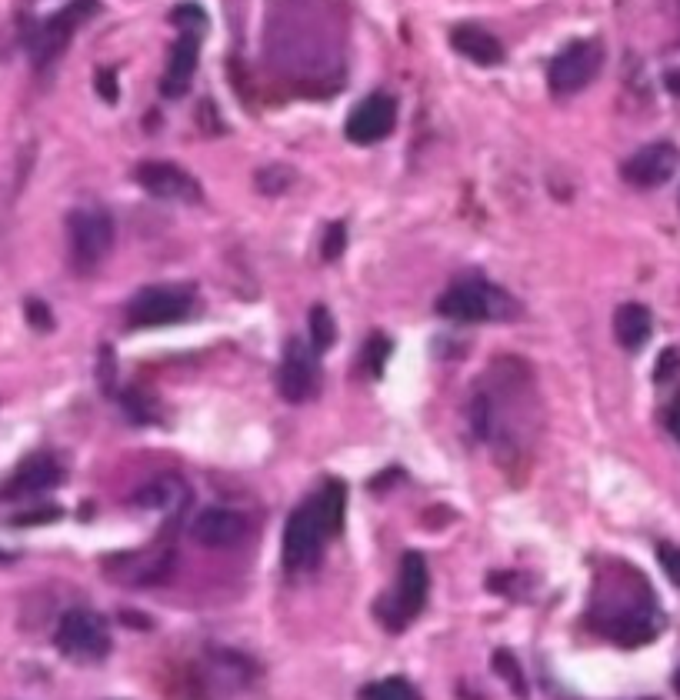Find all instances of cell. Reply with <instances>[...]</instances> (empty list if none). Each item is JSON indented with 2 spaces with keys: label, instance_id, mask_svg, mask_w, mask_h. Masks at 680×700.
Masks as SVG:
<instances>
[{
  "label": "cell",
  "instance_id": "1",
  "mask_svg": "<svg viewBox=\"0 0 680 700\" xmlns=\"http://www.w3.org/2000/svg\"><path fill=\"white\" fill-rule=\"evenodd\" d=\"M437 314L460 324H480V320H507L517 314L514 300L504 290L490 287L487 280H460L447 287L437 300Z\"/></svg>",
  "mask_w": 680,
  "mask_h": 700
},
{
  "label": "cell",
  "instance_id": "2",
  "mask_svg": "<svg viewBox=\"0 0 680 700\" xmlns=\"http://www.w3.org/2000/svg\"><path fill=\"white\" fill-rule=\"evenodd\" d=\"M427 560L417 554V550H407L404 560H400V587L397 594H390L380 600L377 614L384 620L387 630H404L410 620H414L427 604Z\"/></svg>",
  "mask_w": 680,
  "mask_h": 700
},
{
  "label": "cell",
  "instance_id": "3",
  "mask_svg": "<svg viewBox=\"0 0 680 700\" xmlns=\"http://www.w3.org/2000/svg\"><path fill=\"white\" fill-rule=\"evenodd\" d=\"M67 234L77 267L94 270L114 247V220H110L107 210L80 207L67 217Z\"/></svg>",
  "mask_w": 680,
  "mask_h": 700
},
{
  "label": "cell",
  "instance_id": "4",
  "mask_svg": "<svg viewBox=\"0 0 680 700\" xmlns=\"http://www.w3.org/2000/svg\"><path fill=\"white\" fill-rule=\"evenodd\" d=\"M54 640H57L60 654L74 657V660H100V657H107V650H110L107 624L97 614H90V610H67V614L60 617Z\"/></svg>",
  "mask_w": 680,
  "mask_h": 700
},
{
  "label": "cell",
  "instance_id": "5",
  "mask_svg": "<svg viewBox=\"0 0 680 700\" xmlns=\"http://www.w3.org/2000/svg\"><path fill=\"white\" fill-rule=\"evenodd\" d=\"M194 307V297H190L187 287H144L140 294L130 300L127 317L134 327H167L184 320Z\"/></svg>",
  "mask_w": 680,
  "mask_h": 700
},
{
  "label": "cell",
  "instance_id": "6",
  "mask_svg": "<svg viewBox=\"0 0 680 700\" xmlns=\"http://www.w3.org/2000/svg\"><path fill=\"white\" fill-rule=\"evenodd\" d=\"M600 60H604V47L597 40H574L554 57V64L547 70V84L554 94H574V90L587 87L597 77Z\"/></svg>",
  "mask_w": 680,
  "mask_h": 700
},
{
  "label": "cell",
  "instance_id": "7",
  "mask_svg": "<svg viewBox=\"0 0 680 700\" xmlns=\"http://www.w3.org/2000/svg\"><path fill=\"white\" fill-rule=\"evenodd\" d=\"M324 527L314 514V504L297 507L290 514L287 527H284V567L287 570H304L320 557V547H324Z\"/></svg>",
  "mask_w": 680,
  "mask_h": 700
},
{
  "label": "cell",
  "instance_id": "8",
  "mask_svg": "<svg viewBox=\"0 0 680 700\" xmlns=\"http://www.w3.org/2000/svg\"><path fill=\"white\" fill-rule=\"evenodd\" d=\"M277 387L280 397L290 404H304V400L317 390V357L314 347H307L304 340H290L284 347V360L277 370Z\"/></svg>",
  "mask_w": 680,
  "mask_h": 700
},
{
  "label": "cell",
  "instance_id": "9",
  "mask_svg": "<svg viewBox=\"0 0 680 700\" xmlns=\"http://www.w3.org/2000/svg\"><path fill=\"white\" fill-rule=\"evenodd\" d=\"M94 10H97V0H70V4L60 10V14L50 17L47 24L34 34V40H30V54L37 57V64H47V60H54L60 50L70 44V34H74V27L80 24V20H87L90 14H94Z\"/></svg>",
  "mask_w": 680,
  "mask_h": 700
},
{
  "label": "cell",
  "instance_id": "10",
  "mask_svg": "<svg viewBox=\"0 0 680 700\" xmlns=\"http://www.w3.org/2000/svg\"><path fill=\"white\" fill-rule=\"evenodd\" d=\"M680 164V150L667 140H657V144L640 147L634 157L624 160V180L634 187H660L674 177V170Z\"/></svg>",
  "mask_w": 680,
  "mask_h": 700
},
{
  "label": "cell",
  "instance_id": "11",
  "mask_svg": "<svg viewBox=\"0 0 680 700\" xmlns=\"http://www.w3.org/2000/svg\"><path fill=\"white\" fill-rule=\"evenodd\" d=\"M397 124V104L387 94H370L367 100L350 110L347 117V140L354 144H377Z\"/></svg>",
  "mask_w": 680,
  "mask_h": 700
},
{
  "label": "cell",
  "instance_id": "12",
  "mask_svg": "<svg viewBox=\"0 0 680 700\" xmlns=\"http://www.w3.org/2000/svg\"><path fill=\"white\" fill-rule=\"evenodd\" d=\"M137 184L157 200H180V204H197L200 200V184L187 170L177 164H164V160H150V164L137 167Z\"/></svg>",
  "mask_w": 680,
  "mask_h": 700
},
{
  "label": "cell",
  "instance_id": "13",
  "mask_svg": "<svg viewBox=\"0 0 680 700\" xmlns=\"http://www.w3.org/2000/svg\"><path fill=\"white\" fill-rule=\"evenodd\" d=\"M190 534L204 547H234L247 537V517L234 507H207L194 517Z\"/></svg>",
  "mask_w": 680,
  "mask_h": 700
},
{
  "label": "cell",
  "instance_id": "14",
  "mask_svg": "<svg viewBox=\"0 0 680 700\" xmlns=\"http://www.w3.org/2000/svg\"><path fill=\"white\" fill-rule=\"evenodd\" d=\"M197 57H200V34L194 30H180L177 44L170 47V64H167V74L160 80L164 87V97H180L187 94V84L197 70Z\"/></svg>",
  "mask_w": 680,
  "mask_h": 700
},
{
  "label": "cell",
  "instance_id": "15",
  "mask_svg": "<svg viewBox=\"0 0 680 700\" xmlns=\"http://www.w3.org/2000/svg\"><path fill=\"white\" fill-rule=\"evenodd\" d=\"M60 477H64V470H60V464L54 457L47 454H37V457H27L24 464H20L14 470V477L7 480V497H20V494H37V490H47L60 484Z\"/></svg>",
  "mask_w": 680,
  "mask_h": 700
},
{
  "label": "cell",
  "instance_id": "16",
  "mask_svg": "<svg viewBox=\"0 0 680 700\" xmlns=\"http://www.w3.org/2000/svg\"><path fill=\"white\" fill-rule=\"evenodd\" d=\"M450 44H454L457 54H464L467 60H474V64H480V67H494L504 60L500 40L480 27H457L454 34H450Z\"/></svg>",
  "mask_w": 680,
  "mask_h": 700
},
{
  "label": "cell",
  "instance_id": "17",
  "mask_svg": "<svg viewBox=\"0 0 680 700\" xmlns=\"http://www.w3.org/2000/svg\"><path fill=\"white\" fill-rule=\"evenodd\" d=\"M604 634L624 647H640V644H647V640H654L657 624H654V617L644 614V610H624V614L607 617Z\"/></svg>",
  "mask_w": 680,
  "mask_h": 700
},
{
  "label": "cell",
  "instance_id": "18",
  "mask_svg": "<svg viewBox=\"0 0 680 700\" xmlns=\"http://www.w3.org/2000/svg\"><path fill=\"white\" fill-rule=\"evenodd\" d=\"M650 327H654V320H650V310L644 304H620L617 307L614 337H617L620 347L637 350L650 337Z\"/></svg>",
  "mask_w": 680,
  "mask_h": 700
},
{
  "label": "cell",
  "instance_id": "19",
  "mask_svg": "<svg viewBox=\"0 0 680 700\" xmlns=\"http://www.w3.org/2000/svg\"><path fill=\"white\" fill-rule=\"evenodd\" d=\"M344 507H347V487L340 484V480H330L314 500V514L327 537H334L337 530L344 527Z\"/></svg>",
  "mask_w": 680,
  "mask_h": 700
},
{
  "label": "cell",
  "instance_id": "20",
  "mask_svg": "<svg viewBox=\"0 0 680 700\" xmlns=\"http://www.w3.org/2000/svg\"><path fill=\"white\" fill-rule=\"evenodd\" d=\"M187 484L180 477H157L154 484L140 487V494L134 497L140 507H157V510H174L180 504H187Z\"/></svg>",
  "mask_w": 680,
  "mask_h": 700
},
{
  "label": "cell",
  "instance_id": "21",
  "mask_svg": "<svg viewBox=\"0 0 680 700\" xmlns=\"http://www.w3.org/2000/svg\"><path fill=\"white\" fill-rule=\"evenodd\" d=\"M490 664H494V670L500 677H504V684L514 690L517 697H527V677H524V670H520L517 664V657L510 654V650H494V657H490Z\"/></svg>",
  "mask_w": 680,
  "mask_h": 700
},
{
  "label": "cell",
  "instance_id": "22",
  "mask_svg": "<svg viewBox=\"0 0 680 700\" xmlns=\"http://www.w3.org/2000/svg\"><path fill=\"white\" fill-rule=\"evenodd\" d=\"M310 344H314V350H327L330 344L337 340V324L334 317H330V310L324 304L310 307Z\"/></svg>",
  "mask_w": 680,
  "mask_h": 700
},
{
  "label": "cell",
  "instance_id": "23",
  "mask_svg": "<svg viewBox=\"0 0 680 700\" xmlns=\"http://www.w3.org/2000/svg\"><path fill=\"white\" fill-rule=\"evenodd\" d=\"M360 700H420V697H417V690L407 684V680L390 677V680H377V684H370L364 694H360Z\"/></svg>",
  "mask_w": 680,
  "mask_h": 700
},
{
  "label": "cell",
  "instance_id": "24",
  "mask_svg": "<svg viewBox=\"0 0 680 700\" xmlns=\"http://www.w3.org/2000/svg\"><path fill=\"white\" fill-rule=\"evenodd\" d=\"M120 400H124V414H127L130 420H137V424H150V420L157 417L154 400L144 397L140 390H127V394L120 397Z\"/></svg>",
  "mask_w": 680,
  "mask_h": 700
},
{
  "label": "cell",
  "instance_id": "25",
  "mask_svg": "<svg viewBox=\"0 0 680 700\" xmlns=\"http://www.w3.org/2000/svg\"><path fill=\"white\" fill-rule=\"evenodd\" d=\"M170 20L180 24V30H194V34H200V30L207 27V14L197 4H177L170 10Z\"/></svg>",
  "mask_w": 680,
  "mask_h": 700
},
{
  "label": "cell",
  "instance_id": "26",
  "mask_svg": "<svg viewBox=\"0 0 680 700\" xmlns=\"http://www.w3.org/2000/svg\"><path fill=\"white\" fill-rule=\"evenodd\" d=\"M344 244H347V227L330 224L324 230V240H320V254H324V260H337L340 254H344Z\"/></svg>",
  "mask_w": 680,
  "mask_h": 700
},
{
  "label": "cell",
  "instance_id": "27",
  "mask_svg": "<svg viewBox=\"0 0 680 700\" xmlns=\"http://www.w3.org/2000/svg\"><path fill=\"white\" fill-rule=\"evenodd\" d=\"M657 560H660V567H664L670 584L680 587V547L677 544H657Z\"/></svg>",
  "mask_w": 680,
  "mask_h": 700
},
{
  "label": "cell",
  "instance_id": "28",
  "mask_svg": "<svg viewBox=\"0 0 680 700\" xmlns=\"http://www.w3.org/2000/svg\"><path fill=\"white\" fill-rule=\"evenodd\" d=\"M390 354V340L387 337H370V344L364 347V360H367V367H370V374H380L384 370V360Z\"/></svg>",
  "mask_w": 680,
  "mask_h": 700
},
{
  "label": "cell",
  "instance_id": "29",
  "mask_svg": "<svg viewBox=\"0 0 680 700\" xmlns=\"http://www.w3.org/2000/svg\"><path fill=\"white\" fill-rule=\"evenodd\" d=\"M27 320L37 330H50V327H54V317H50V310H47L44 300H27Z\"/></svg>",
  "mask_w": 680,
  "mask_h": 700
},
{
  "label": "cell",
  "instance_id": "30",
  "mask_svg": "<svg viewBox=\"0 0 680 700\" xmlns=\"http://www.w3.org/2000/svg\"><path fill=\"white\" fill-rule=\"evenodd\" d=\"M97 377H100V387L107 390H114V350L104 347L100 350V364H97Z\"/></svg>",
  "mask_w": 680,
  "mask_h": 700
},
{
  "label": "cell",
  "instance_id": "31",
  "mask_svg": "<svg viewBox=\"0 0 680 700\" xmlns=\"http://www.w3.org/2000/svg\"><path fill=\"white\" fill-rule=\"evenodd\" d=\"M677 367H680V357H677V350H674V347H667L664 354H660V360H657V370H654L657 384H664V380H670V374H677Z\"/></svg>",
  "mask_w": 680,
  "mask_h": 700
},
{
  "label": "cell",
  "instance_id": "32",
  "mask_svg": "<svg viewBox=\"0 0 680 700\" xmlns=\"http://www.w3.org/2000/svg\"><path fill=\"white\" fill-rule=\"evenodd\" d=\"M97 94L107 100V104H114L117 100V74L110 67L97 70Z\"/></svg>",
  "mask_w": 680,
  "mask_h": 700
},
{
  "label": "cell",
  "instance_id": "33",
  "mask_svg": "<svg viewBox=\"0 0 680 700\" xmlns=\"http://www.w3.org/2000/svg\"><path fill=\"white\" fill-rule=\"evenodd\" d=\"M60 510L57 507H44V510H30V514L24 517H14L17 527H27V524H50V520H57Z\"/></svg>",
  "mask_w": 680,
  "mask_h": 700
},
{
  "label": "cell",
  "instance_id": "34",
  "mask_svg": "<svg viewBox=\"0 0 680 700\" xmlns=\"http://www.w3.org/2000/svg\"><path fill=\"white\" fill-rule=\"evenodd\" d=\"M667 424H670V434H674L680 440V397L674 400V407H670V417H667Z\"/></svg>",
  "mask_w": 680,
  "mask_h": 700
},
{
  "label": "cell",
  "instance_id": "35",
  "mask_svg": "<svg viewBox=\"0 0 680 700\" xmlns=\"http://www.w3.org/2000/svg\"><path fill=\"white\" fill-rule=\"evenodd\" d=\"M664 84H667V90H670V94H674V97H680V67H677V70H667Z\"/></svg>",
  "mask_w": 680,
  "mask_h": 700
},
{
  "label": "cell",
  "instance_id": "36",
  "mask_svg": "<svg viewBox=\"0 0 680 700\" xmlns=\"http://www.w3.org/2000/svg\"><path fill=\"white\" fill-rule=\"evenodd\" d=\"M674 690L680 694V667H677V674H674Z\"/></svg>",
  "mask_w": 680,
  "mask_h": 700
},
{
  "label": "cell",
  "instance_id": "37",
  "mask_svg": "<svg viewBox=\"0 0 680 700\" xmlns=\"http://www.w3.org/2000/svg\"><path fill=\"white\" fill-rule=\"evenodd\" d=\"M637 700H654V697H637Z\"/></svg>",
  "mask_w": 680,
  "mask_h": 700
}]
</instances>
